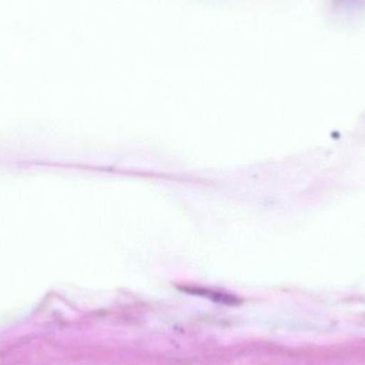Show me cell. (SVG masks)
Segmentation results:
<instances>
[{
  "label": "cell",
  "mask_w": 365,
  "mask_h": 365,
  "mask_svg": "<svg viewBox=\"0 0 365 365\" xmlns=\"http://www.w3.org/2000/svg\"><path fill=\"white\" fill-rule=\"evenodd\" d=\"M184 291L189 292L195 295L204 296V297L210 298L215 302L223 304H240V299L234 297V296L227 295V294L217 293V292L210 291V289H184Z\"/></svg>",
  "instance_id": "6da1fadb"
}]
</instances>
